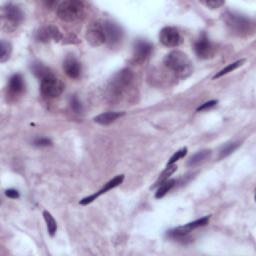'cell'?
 I'll return each mask as SVG.
<instances>
[{
	"mask_svg": "<svg viewBox=\"0 0 256 256\" xmlns=\"http://www.w3.org/2000/svg\"><path fill=\"white\" fill-rule=\"evenodd\" d=\"M31 70L34 74H35V76H37L39 79L43 78L44 76H46L47 74H49L51 72L49 68H47L45 65H43L40 62H34L31 65Z\"/></svg>",
	"mask_w": 256,
	"mask_h": 256,
	"instance_id": "obj_23",
	"label": "cell"
},
{
	"mask_svg": "<svg viewBox=\"0 0 256 256\" xmlns=\"http://www.w3.org/2000/svg\"><path fill=\"white\" fill-rule=\"evenodd\" d=\"M84 3L79 0H66L58 4L56 14L65 22H75L84 15Z\"/></svg>",
	"mask_w": 256,
	"mask_h": 256,
	"instance_id": "obj_4",
	"label": "cell"
},
{
	"mask_svg": "<svg viewBox=\"0 0 256 256\" xmlns=\"http://www.w3.org/2000/svg\"><path fill=\"white\" fill-rule=\"evenodd\" d=\"M209 219H210V216H205V217H202L200 219H197L195 221H192V222L187 223L184 226H179L177 228L169 230L167 232V236L169 238H171V239H173V240L180 241V242L184 243V242H186L187 239H188L187 236H188V234L192 230L208 224Z\"/></svg>",
	"mask_w": 256,
	"mask_h": 256,
	"instance_id": "obj_5",
	"label": "cell"
},
{
	"mask_svg": "<svg viewBox=\"0 0 256 256\" xmlns=\"http://www.w3.org/2000/svg\"><path fill=\"white\" fill-rule=\"evenodd\" d=\"M133 81V73L130 69H123L114 75L108 85V97L111 101H118L128 91Z\"/></svg>",
	"mask_w": 256,
	"mask_h": 256,
	"instance_id": "obj_3",
	"label": "cell"
},
{
	"mask_svg": "<svg viewBox=\"0 0 256 256\" xmlns=\"http://www.w3.org/2000/svg\"><path fill=\"white\" fill-rule=\"evenodd\" d=\"M217 103H218V101L217 100H210V101H208V102H205V103H203L202 105H200L197 109H196V111H204V110H207V109H210V108H212V107H214L215 105H217Z\"/></svg>",
	"mask_w": 256,
	"mask_h": 256,
	"instance_id": "obj_30",
	"label": "cell"
},
{
	"mask_svg": "<svg viewBox=\"0 0 256 256\" xmlns=\"http://www.w3.org/2000/svg\"><path fill=\"white\" fill-rule=\"evenodd\" d=\"M43 217L45 219V222L47 224V229H48V233L50 236H54L57 230V224H56V221L53 218V216L51 215L50 212L48 211H44L43 212Z\"/></svg>",
	"mask_w": 256,
	"mask_h": 256,
	"instance_id": "obj_20",
	"label": "cell"
},
{
	"mask_svg": "<svg viewBox=\"0 0 256 256\" xmlns=\"http://www.w3.org/2000/svg\"><path fill=\"white\" fill-rule=\"evenodd\" d=\"M152 45L143 39H137L133 45V61L136 64H142L151 54Z\"/></svg>",
	"mask_w": 256,
	"mask_h": 256,
	"instance_id": "obj_11",
	"label": "cell"
},
{
	"mask_svg": "<svg viewBox=\"0 0 256 256\" xmlns=\"http://www.w3.org/2000/svg\"><path fill=\"white\" fill-rule=\"evenodd\" d=\"M239 146H240L239 142L226 143L225 145H223L222 147H221V149L219 151V159H222V158H225V157L229 156L231 153H233Z\"/></svg>",
	"mask_w": 256,
	"mask_h": 256,
	"instance_id": "obj_21",
	"label": "cell"
},
{
	"mask_svg": "<svg viewBox=\"0 0 256 256\" xmlns=\"http://www.w3.org/2000/svg\"><path fill=\"white\" fill-rule=\"evenodd\" d=\"M103 28L106 43L108 45L115 46L123 39V30L115 22L105 21L103 22Z\"/></svg>",
	"mask_w": 256,
	"mask_h": 256,
	"instance_id": "obj_12",
	"label": "cell"
},
{
	"mask_svg": "<svg viewBox=\"0 0 256 256\" xmlns=\"http://www.w3.org/2000/svg\"><path fill=\"white\" fill-rule=\"evenodd\" d=\"M0 50H1V53H0V61L3 63L9 59L12 52V46L9 42L1 40V43H0Z\"/></svg>",
	"mask_w": 256,
	"mask_h": 256,
	"instance_id": "obj_24",
	"label": "cell"
},
{
	"mask_svg": "<svg viewBox=\"0 0 256 256\" xmlns=\"http://www.w3.org/2000/svg\"><path fill=\"white\" fill-rule=\"evenodd\" d=\"M194 50L198 58L200 59H208L214 55L215 48L209 38L206 36L205 33L197 39L194 44Z\"/></svg>",
	"mask_w": 256,
	"mask_h": 256,
	"instance_id": "obj_10",
	"label": "cell"
},
{
	"mask_svg": "<svg viewBox=\"0 0 256 256\" xmlns=\"http://www.w3.org/2000/svg\"><path fill=\"white\" fill-rule=\"evenodd\" d=\"M159 40L166 47H177L182 43V37L177 28L166 26L159 33Z\"/></svg>",
	"mask_w": 256,
	"mask_h": 256,
	"instance_id": "obj_9",
	"label": "cell"
},
{
	"mask_svg": "<svg viewBox=\"0 0 256 256\" xmlns=\"http://www.w3.org/2000/svg\"><path fill=\"white\" fill-rule=\"evenodd\" d=\"M2 17L5 25L9 30L15 29L24 19L22 10L12 3L6 4L2 9Z\"/></svg>",
	"mask_w": 256,
	"mask_h": 256,
	"instance_id": "obj_7",
	"label": "cell"
},
{
	"mask_svg": "<svg viewBox=\"0 0 256 256\" xmlns=\"http://www.w3.org/2000/svg\"><path fill=\"white\" fill-rule=\"evenodd\" d=\"M224 1H221V0H212V1H204L202 2V4H204L205 6L211 8V9H216L219 8L222 5H224Z\"/></svg>",
	"mask_w": 256,
	"mask_h": 256,
	"instance_id": "obj_29",
	"label": "cell"
},
{
	"mask_svg": "<svg viewBox=\"0 0 256 256\" xmlns=\"http://www.w3.org/2000/svg\"><path fill=\"white\" fill-rule=\"evenodd\" d=\"M35 38L39 42H49L51 40L58 42L62 39V34L56 26L48 25L43 26L37 30Z\"/></svg>",
	"mask_w": 256,
	"mask_h": 256,
	"instance_id": "obj_13",
	"label": "cell"
},
{
	"mask_svg": "<svg viewBox=\"0 0 256 256\" xmlns=\"http://www.w3.org/2000/svg\"><path fill=\"white\" fill-rule=\"evenodd\" d=\"M211 155V150L210 149H203L201 151H198L197 153L193 156H191L189 158V160L187 161V165L190 166V167H194L197 166L201 163H203L204 161H206Z\"/></svg>",
	"mask_w": 256,
	"mask_h": 256,
	"instance_id": "obj_18",
	"label": "cell"
},
{
	"mask_svg": "<svg viewBox=\"0 0 256 256\" xmlns=\"http://www.w3.org/2000/svg\"><path fill=\"white\" fill-rule=\"evenodd\" d=\"M123 180H124V175L123 174L115 176L113 179L108 181L103 187H102V188L99 191H97L96 193H94V194H92L90 196H87V197L83 198L82 200H80L79 203L81 204V205H87V204H89V203L93 202L94 200H96L100 195L106 193L107 191L111 190L112 188H115V187H117L119 184H121L123 182Z\"/></svg>",
	"mask_w": 256,
	"mask_h": 256,
	"instance_id": "obj_14",
	"label": "cell"
},
{
	"mask_svg": "<svg viewBox=\"0 0 256 256\" xmlns=\"http://www.w3.org/2000/svg\"><path fill=\"white\" fill-rule=\"evenodd\" d=\"M177 169V167H176V165L175 164H172V165H169V166H167L166 167V169L164 170V171L159 175V177H158V179L156 180V182H155V184H154V186H153L152 187V188H155V187H158L160 184H162L163 182H165L166 180H168V178H169V176L170 175H171V174H173L174 172H175V170Z\"/></svg>",
	"mask_w": 256,
	"mask_h": 256,
	"instance_id": "obj_22",
	"label": "cell"
},
{
	"mask_svg": "<svg viewBox=\"0 0 256 256\" xmlns=\"http://www.w3.org/2000/svg\"><path fill=\"white\" fill-rule=\"evenodd\" d=\"M64 86L62 82L50 72L40 79V91L46 98H56L63 92Z\"/></svg>",
	"mask_w": 256,
	"mask_h": 256,
	"instance_id": "obj_6",
	"label": "cell"
},
{
	"mask_svg": "<svg viewBox=\"0 0 256 256\" xmlns=\"http://www.w3.org/2000/svg\"><path fill=\"white\" fill-rule=\"evenodd\" d=\"M85 38H86L87 42L91 46L94 47H98L102 44H104L106 42V39L103 23L99 21H94L90 23L86 29V33H85Z\"/></svg>",
	"mask_w": 256,
	"mask_h": 256,
	"instance_id": "obj_8",
	"label": "cell"
},
{
	"mask_svg": "<svg viewBox=\"0 0 256 256\" xmlns=\"http://www.w3.org/2000/svg\"><path fill=\"white\" fill-rule=\"evenodd\" d=\"M33 144L38 147H47V146L52 145V141L46 137H38L36 139H34Z\"/></svg>",
	"mask_w": 256,
	"mask_h": 256,
	"instance_id": "obj_28",
	"label": "cell"
},
{
	"mask_svg": "<svg viewBox=\"0 0 256 256\" xmlns=\"http://www.w3.org/2000/svg\"><path fill=\"white\" fill-rule=\"evenodd\" d=\"M5 195L9 198H12V199H17V198H19V192L15 190V189H7L5 191Z\"/></svg>",
	"mask_w": 256,
	"mask_h": 256,
	"instance_id": "obj_31",
	"label": "cell"
},
{
	"mask_svg": "<svg viewBox=\"0 0 256 256\" xmlns=\"http://www.w3.org/2000/svg\"><path fill=\"white\" fill-rule=\"evenodd\" d=\"M70 105H71L72 110H73L75 113H77V114H80V113L82 112V110H83V108H82V104L80 103V101L78 100V98H77L76 96H73V97L71 98Z\"/></svg>",
	"mask_w": 256,
	"mask_h": 256,
	"instance_id": "obj_27",
	"label": "cell"
},
{
	"mask_svg": "<svg viewBox=\"0 0 256 256\" xmlns=\"http://www.w3.org/2000/svg\"><path fill=\"white\" fill-rule=\"evenodd\" d=\"M163 64L170 71L174 72L180 78L188 77L193 70V65L189 57L179 50L169 52L164 57Z\"/></svg>",
	"mask_w": 256,
	"mask_h": 256,
	"instance_id": "obj_1",
	"label": "cell"
},
{
	"mask_svg": "<svg viewBox=\"0 0 256 256\" xmlns=\"http://www.w3.org/2000/svg\"><path fill=\"white\" fill-rule=\"evenodd\" d=\"M65 74L72 79H77L81 74V64L74 56H67L63 61Z\"/></svg>",
	"mask_w": 256,
	"mask_h": 256,
	"instance_id": "obj_15",
	"label": "cell"
},
{
	"mask_svg": "<svg viewBox=\"0 0 256 256\" xmlns=\"http://www.w3.org/2000/svg\"><path fill=\"white\" fill-rule=\"evenodd\" d=\"M222 17L226 27L234 35L245 37L253 33L254 24L244 15L232 11H226L222 14Z\"/></svg>",
	"mask_w": 256,
	"mask_h": 256,
	"instance_id": "obj_2",
	"label": "cell"
},
{
	"mask_svg": "<svg viewBox=\"0 0 256 256\" xmlns=\"http://www.w3.org/2000/svg\"><path fill=\"white\" fill-rule=\"evenodd\" d=\"M244 59H241V60H237V61H235V62H233V63H231V64H229V65H227L226 67H224L223 68V69H221L217 74H215L214 75V77H213V79H216V78H219V77H221V76H223V75H225V74H227V73H229V72H232L233 70H235V69H237V68L238 67H240L243 63H244Z\"/></svg>",
	"mask_w": 256,
	"mask_h": 256,
	"instance_id": "obj_25",
	"label": "cell"
},
{
	"mask_svg": "<svg viewBox=\"0 0 256 256\" xmlns=\"http://www.w3.org/2000/svg\"><path fill=\"white\" fill-rule=\"evenodd\" d=\"M25 88L23 77L20 74H13L8 82V92L12 96H17L23 92Z\"/></svg>",
	"mask_w": 256,
	"mask_h": 256,
	"instance_id": "obj_16",
	"label": "cell"
},
{
	"mask_svg": "<svg viewBox=\"0 0 256 256\" xmlns=\"http://www.w3.org/2000/svg\"><path fill=\"white\" fill-rule=\"evenodd\" d=\"M175 183H176V181L174 179H168L165 182H163L162 184H160L158 186V189L156 190L155 197L157 199H159V198H162L163 196H165L170 190L173 188V186L175 185Z\"/></svg>",
	"mask_w": 256,
	"mask_h": 256,
	"instance_id": "obj_19",
	"label": "cell"
},
{
	"mask_svg": "<svg viewBox=\"0 0 256 256\" xmlns=\"http://www.w3.org/2000/svg\"><path fill=\"white\" fill-rule=\"evenodd\" d=\"M186 154H187V148H186V147H184V148H181L180 150H178L177 152H175L174 154L171 156V158L169 159V161H168V163H167V166L174 164L176 161H178L179 159L183 158V157H184Z\"/></svg>",
	"mask_w": 256,
	"mask_h": 256,
	"instance_id": "obj_26",
	"label": "cell"
},
{
	"mask_svg": "<svg viewBox=\"0 0 256 256\" xmlns=\"http://www.w3.org/2000/svg\"><path fill=\"white\" fill-rule=\"evenodd\" d=\"M124 115V112H105L101 113L94 117V122L101 124V125H109L110 123L114 122L119 117H121Z\"/></svg>",
	"mask_w": 256,
	"mask_h": 256,
	"instance_id": "obj_17",
	"label": "cell"
}]
</instances>
